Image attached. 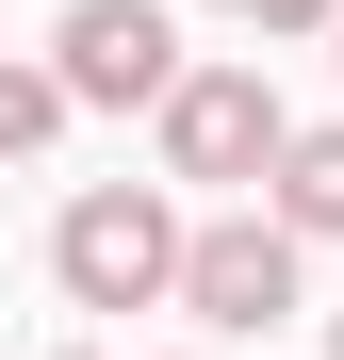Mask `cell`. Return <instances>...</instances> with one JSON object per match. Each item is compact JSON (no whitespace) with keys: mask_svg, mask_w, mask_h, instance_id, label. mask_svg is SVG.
Returning a JSON list of instances; mask_svg holds the SVG:
<instances>
[{"mask_svg":"<svg viewBox=\"0 0 344 360\" xmlns=\"http://www.w3.org/2000/svg\"><path fill=\"white\" fill-rule=\"evenodd\" d=\"M49 278H66L82 311H148V295H181V213H164L148 180H98V197H66V229H49Z\"/></svg>","mask_w":344,"mask_h":360,"instance_id":"obj_1","label":"cell"},{"mask_svg":"<svg viewBox=\"0 0 344 360\" xmlns=\"http://www.w3.org/2000/svg\"><path fill=\"white\" fill-rule=\"evenodd\" d=\"M148 115H164V180H262V164H279V131H295L262 66H181Z\"/></svg>","mask_w":344,"mask_h":360,"instance_id":"obj_2","label":"cell"},{"mask_svg":"<svg viewBox=\"0 0 344 360\" xmlns=\"http://www.w3.org/2000/svg\"><path fill=\"white\" fill-rule=\"evenodd\" d=\"M181 311L197 328H279V311H295V229H279V213L181 229Z\"/></svg>","mask_w":344,"mask_h":360,"instance_id":"obj_3","label":"cell"},{"mask_svg":"<svg viewBox=\"0 0 344 360\" xmlns=\"http://www.w3.org/2000/svg\"><path fill=\"white\" fill-rule=\"evenodd\" d=\"M49 82H66V98H164V82H181V33H164V0H66V33H49Z\"/></svg>","mask_w":344,"mask_h":360,"instance_id":"obj_4","label":"cell"},{"mask_svg":"<svg viewBox=\"0 0 344 360\" xmlns=\"http://www.w3.org/2000/svg\"><path fill=\"white\" fill-rule=\"evenodd\" d=\"M279 229H295V246H312V229H344V131H279Z\"/></svg>","mask_w":344,"mask_h":360,"instance_id":"obj_5","label":"cell"},{"mask_svg":"<svg viewBox=\"0 0 344 360\" xmlns=\"http://www.w3.org/2000/svg\"><path fill=\"white\" fill-rule=\"evenodd\" d=\"M49 131H66V82L49 66H0V148H49Z\"/></svg>","mask_w":344,"mask_h":360,"instance_id":"obj_6","label":"cell"},{"mask_svg":"<svg viewBox=\"0 0 344 360\" xmlns=\"http://www.w3.org/2000/svg\"><path fill=\"white\" fill-rule=\"evenodd\" d=\"M229 17H262V33H328L344 0H229Z\"/></svg>","mask_w":344,"mask_h":360,"instance_id":"obj_7","label":"cell"},{"mask_svg":"<svg viewBox=\"0 0 344 360\" xmlns=\"http://www.w3.org/2000/svg\"><path fill=\"white\" fill-rule=\"evenodd\" d=\"M328 360H344V328H328Z\"/></svg>","mask_w":344,"mask_h":360,"instance_id":"obj_8","label":"cell"},{"mask_svg":"<svg viewBox=\"0 0 344 360\" xmlns=\"http://www.w3.org/2000/svg\"><path fill=\"white\" fill-rule=\"evenodd\" d=\"M328 33H344V17H328Z\"/></svg>","mask_w":344,"mask_h":360,"instance_id":"obj_9","label":"cell"}]
</instances>
